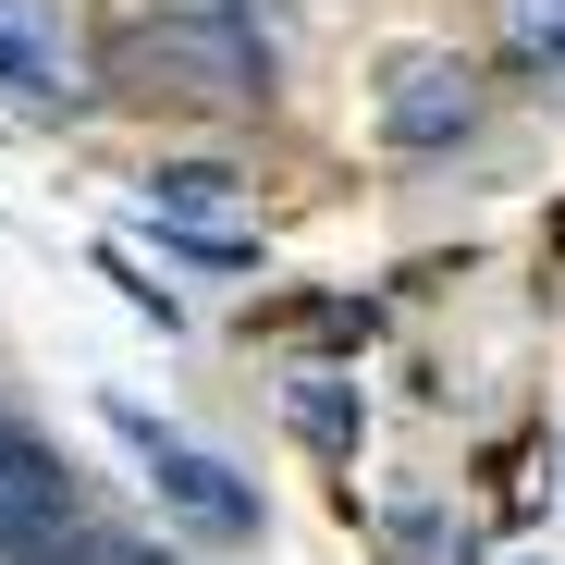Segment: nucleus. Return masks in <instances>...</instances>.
<instances>
[{"mask_svg":"<svg viewBox=\"0 0 565 565\" xmlns=\"http://www.w3.org/2000/svg\"><path fill=\"white\" fill-rule=\"evenodd\" d=\"M99 86L246 124V111H270V38L246 0H136V13L99 25Z\"/></svg>","mask_w":565,"mask_h":565,"instance_id":"obj_1","label":"nucleus"},{"mask_svg":"<svg viewBox=\"0 0 565 565\" xmlns=\"http://www.w3.org/2000/svg\"><path fill=\"white\" fill-rule=\"evenodd\" d=\"M99 418H111V443L136 455L148 504H160L184 541H210V553H246V541H258V492L234 480L210 443H184V430H172V418H148L136 394H99Z\"/></svg>","mask_w":565,"mask_h":565,"instance_id":"obj_2","label":"nucleus"},{"mask_svg":"<svg viewBox=\"0 0 565 565\" xmlns=\"http://www.w3.org/2000/svg\"><path fill=\"white\" fill-rule=\"evenodd\" d=\"M369 136H382L394 160H443L480 136V62H467L455 38H394L382 62H369Z\"/></svg>","mask_w":565,"mask_h":565,"instance_id":"obj_3","label":"nucleus"},{"mask_svg":"<svg viewBox=\"0 0 565 565\" xmlns=\"http://www.w3.org/2000/svg\"><path fill=\"white\" fill-rule=\"evenodd\" d=\"M0 99L38 111V124H74L86 99H99V62H86V38L62 25V0H0Z\"/></svg>","mask_w":565,"mask_h":565,"instance_id":"obj_4","label":"nucleus"},{"mask_svg":"<svg viewBox=\"0 0 565 565\" xmlns=\"http://www.w3.org/2000/svg\"><path fill=\"white\" fill-rule=\"evenodd\" d=\"M62 541H74L62 455H38L25 430H0V565H62Z\"/></svg>","mask_w":565,"mask_h":565,"instance_id":"obj_5","label":"nucleus"},{"mask_svg":"<svg viewBox=\"0 0 565 565\" xmlns=\"http://www.w3.org/2000/svg\"><path fill=\"white\" fill-rule=\"evenodd\" d=\"M282 418H296V443L332 467V480H356V443H369V406H356V382L344 369H296L282 382Z\"/></svg>","mask_w":565,"mask_h":565,"instance_id":"obj_6","label":"nucleus"},{"mask_svg":"<svg viewBox=\"0 0 565 565\" xmlns=\"http://www.w3.org/2000/svg\"><path fill=\"white\" fill-rule=\"evenodd\" d=\"M504 62L516 86H565V0H504Z\"/></svg>","mask_w":565,"mask_h":565,"instance_id":"obj_7","label":"nucleus"},{"mask_svg":"<svg viewBox=\"0 0 565 565\" xmlns=\"http://www.w3.org/2000/svg\"><path fill=\"white\" fill-rule=\"evenodd\" d=\"M99 270L124 282V308H136V320H160V332H184V296H172V282H148V270L124 258V246H99Z\"/></svg>","mask_w":565,"mask_h":565,"instance_id":"obj_8","label":"nucleus"},{"mask_svg":"<svg viewBox=\"0 0 565 565\" xmlns=\"http://www.w3.org/2000/svg\"><path fill=\"white\" fill-rule=\"evenodd\" d=\"M62 565H148V553H124V541H86V529H74V541H62Z\"/></svg>","mask_w":565,"mask_h":565,"instance_id":"obj_9","label":"nucleus"},{"mask_svg":"<svg viewBox=\"0 0 565 565\" xmlns=\"http://www.w3.org/2000/svg\"><path fill=\"white\" fill-rule=\"evenodd\" d=\"M541 270H553V282H565V210H553V222H541Z\"/></svg>","mask_w":565,"mask_h":565,"instance_id":"obj_10","label":"nucleus"}]
</instances>
